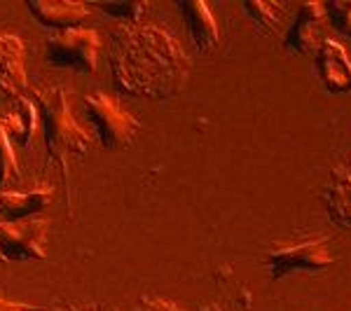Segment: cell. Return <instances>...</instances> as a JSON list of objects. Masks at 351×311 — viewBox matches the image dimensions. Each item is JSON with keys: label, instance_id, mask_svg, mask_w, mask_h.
I'll return each mask as SVG.
<instances>
[{"label": "cell", "instance_id": "cell-1", "mask_svg": "<svg viewBox=\"0 0 351 311\" xmlns=\"http://www.w3.org/2000/svg\"><path fill=\"white\" fill-rule=\"evenodd\" d=\"M108 66L120 94L167 101L183 92L190 56L178 38L157 24H122L112 31Z\"/></svg>", "mask_w": 351, "mask_h": 311}, {"label": "cell", "instance_id": "cell-2", "mask_svg": "<svg viewBox=\"0 0 351 311\" xmlns=\"http://www.w3.org/2000/svg\"><path fill=\"white\" fill-rule=\"evenodd\" d=\"M31 99L36 101L40 112V129L45 150H47V166L56 164L64 178L66 188V208L68 218L73 216V197H71V157L82 160L92 145V136L80 127L73 117L68 105L66 89L61 84H36L31 89Z\"/></svg>", "mask_w": 351, "mask_h": 311}, {"label": "cell", "instance_id": "cell-3", "mask_svg": "<svg viewBox=\"0 0 351 311\" xmlns=\"http://www.w3.org/2000/svg\"><path fill=\"white\" fill-rule=\"evenodd\" d=\"M82 105L84 115H87L89 124L94 127L106 150H122L136 140L141 132V122L129 110H124L112 96L96 89V92L84 96Z\"/></svg>", "mask_w": 351, "mask_h": 311}, {"label": "cell", "instance_id": "cell-4", "mask_svg": "<svg viewBox=\"0 0 351 311\" xmlns=\"http://www.w3.org/2000/svg\"><path fill=\"white\" fill-rule=\"evenodd\" d=\"M99 49H101L99 31L82 28V26L56 31L45 42V56H47L49 66L73 68V71H80V73L96 71Z\"/></svg>", "mask_w": 351, "mask_h": 311}, {"label": "cell", "instance_id": "cell-5", "mask_svg": "<svg viewBox=\"0 0 351 311\" xmlns=\"http://www.w3.org/2000/svg\"><path fill=\"white\" fill-rule=\"evenodd\" d=\"M335 264V253L330 251V236H314L298 244L274 246L267 253L269 276L281 281L295 271H324Z\"/></svg>", "mask_w": 351, "mask_h": 311}, {"label": "cell", "instance_id": "cell-6", "mask_svg": "<svg viewBox=\"0 0 351 311\" xmlns=\"http://www.w3.org/2000/svg\"><path fill=\"white\" fill-rule=\"evenodd\" d=\"M47 229L45 218H28L19 223L0 220V256L3 262H43L47 260Z\"/></svg>", "mask_w": 351, "mask_h": 311}, {"label": "cell", "instance_id": "cell-7", "mask_svg": "<svg viewBox=\"0 0 351 311\" xmlns=\"http://www.w3.org/2000/svg\"><path fill=\"white\" fill-rule=\"evenodd\" d=\"M26 47L24 40L14 33H0V105L14 103L26 94Z\"/></svg>", "mask_w": 351, "mask_h": 311}, {"label": "cell", "instance_id": "cell-8", "mask_svg": "<svg viewBox=\"0 0 351 311\" xmlns=\"http://www.w3.org/2000/svg\"><path fill=\"white\" fill-rule=\"evenodd\" d=\"M326 12L324 3H304L293 16V24L288 26L284 36V49L293 54H316L321 42L326 40Z\"/></svg>", "mask_w": 351, "mask_h": 311}, {"label": "cell", "instance_id": "cell-9", "mask_svg": "<svg viewBox=\"0 0 351 311\" xmlns=\"http://www.w3.org/2000/svg\"><path fill=\"white\" fill-rule=\"evenodd\" d=\"M321 203L332 223L351 229V152H344L330 166L321 190Z\"/></svg>", "mask_w": 351, "mask_h": 311}, {"label": "cell", "instance_id": "cell-10", "mask_svg": "<svg viewBox=\"0 0 351 311\" xmlns=\"http://www.w3.org/2000/svg\"><path fill=\"white\" fill-rule=\"evenodd\" d=\"M316 73L330 94L351 92V59L337 40L326 38L314 54Z\"/></svg>", "mask_w": 351, "mask_h": 311}, {"label": "cell", "instance_id": "cell-11", "mask_svg": "<svg viewBox=\"0 0 351 311\" xmlns=\"http://www.w3.org/2000/svg\"><path fill=\"white\" fill-rule=\"evenodd\" d=\"M54 188L49 183L33 185L31 190H3L0 192V218L3 223H19L38 216L49 206Z\"/></svg>", "mask_w": 351, "mask_h": 311}, {"label": "cell", "instance_id": "cell-12", "mask_svg": "<svg viewBox=\"0 0 351 311\" xmlns=\"http://www.w3.org/2000/svg\"><path fill=\"white\" fill-rule=\"evenodd\" d=\"M26 10L33 14V19L40 26L66 31V28L80 26L89 16L92 5L80 3V0H28Z\"/></svg>", "mask_w": 351, "mask_h": 311}, {"label": "cell", "instance_id": "cell-13", "mask_svg": "<svg viewBox=\"0 0 351 311\" xmlns=\"http://www.w3.org/2000/svg\"><path fill=\"white\" fill-rule=\"evenodd\" d=\"M178 10L183 12V21L185 28H188L192 47L199 54H208L220 40V31L211 8L206 3H202V0H180Z\"/></svg>", "mask_w": 351, "mask_h": 311}, {"label": "cell", "instance_id": "cell-14", "mask_svg": "<svg viewBox=\"0 0 351 311\" xmlns=\"http://www.w3.org/2000/svg\"><path fill=\"white\" fill-rule=\"evenodd\" d=\"M0 122H3L12 145L28 148L38 132V124H40V112H38L36 101L24 94L14 101V108L8 115H0Z\"/></svg>", "mask_w": 351, "mask_h": 311}, {"label": "cell", "instance_id": "cell-15", "mask_svg": "<svg viewBox=\"0 0 351 311\" xmlns=\"http://www.w3.org/2000/svg\"><path fill=\"white\" fill-rule=\"evenodd\" d=\"M241 10L248 14L253 26L258 28L263 36H274L279 31L281 21H284L286 8L281 3H267V0H246Z\"/></svg>", "mask_w": 351, "mask_h": 311}, {"label": "cell", "instance_id": "cell-16", "mask_svg": "<svg viewBox=\"0 0 351 311\" xmlns=\"http://www.w3.org/2000/svg\"><path fill=\"white\" fill-rule=\"evenodd\" d=\"M21 178V169L14 155V145L10 140L8 132H5L3 122H0V192L10 190V185H14Z\"/></svg>", "mask_w": 351, "mask_h": 311}, {"label": "cell", "instance_id": "cell-17", "mask_svg": "<svg viewBox=\"0 0 351 311\" xmlns=\"http://www.w3.org/2000/svg\"><path fill=\"white\" fill-rule=\"evenodd\" d=\"M92 8L101 10L108 16H115V19H124V24H138V19L143 16V12L148 10V3L143 0H127V3H94Z\"/></svg>", "mask_w": 351, "mask_h": 311}, {"label": "cell", "instance_id": "cell-18", "mask_svg": "<svg viewBox=\"0 0 351 311\" xmlns=\"http://www.w3.org/2000/svg\"><path fill=\"white\" fill-rule=\"evenodd\" d=\"M326 21L342 33L344 38H351V0H330L324 3Z\"/></svg>", "mask_w": 351, "mask_h": 311}, {"label": "cell", "instance_id": "cell-19", "mask_svg": "<svg viewBox=\"0 0 351 311\" xmlns=\"http://www.w3.org/2000/svg\"><path fill=\"white\" fill-rule=\"evenodd\" d=\"M138 311H183V309H180L178 304L167 302V299H162V297H145Z\"/></svg>", "mask_w": 351, "mask_h": 311}, {"label": "cell", "instance_id": "cell-20", "mask_svg": "<svg viewBox=\"0 0 351 311\" xmlns=\"http://www.w3.org/2000/svg\"><path fill=\"white\" fill-rule=\"evenodd\" d=\"M0 311H38L36 304H26V302H12V299L0 297Z\"/></svg>", "mask_w": 351, "mask_h": 311}, {"label": "cell", "instance_id": "cell-21", "mask_svg": "<svg viewBox=\"0 0 351 311\" xmlns=\"http://www.w3.org/2000/svg\"><path fill=\"white\" fill-rule=\"evenodd\" d=\"M0 262H3V256H0Z\"/></svg>", "mask_w": 351, "mask_h": 311}]
</instances>
